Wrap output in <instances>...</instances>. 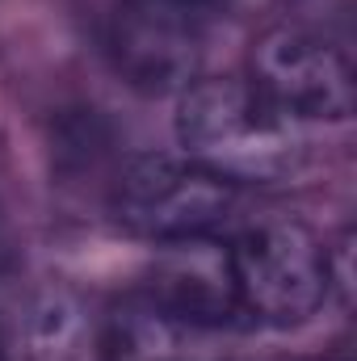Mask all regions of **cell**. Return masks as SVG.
I'll list each match as a JSON object with an SVG mask.
<instances>
[{"label":"cell","mask_w":357,"mask_h":361,"mask_svg":"<svg viewBox=\"0 0 357 361\" xmlns=\"http://www.w3.org/2000/svg\"><path fill=\"white\" fill-rule=\"evenodd\" d=\"M105 361H206V328H193L169 315L147 294H135L114 307L109 324L101 328Z\"/></svg>","instance_id":"7"},{"label":"cell","mask_w":357,"mask_h":361,"mask_svg":"<svg viewBox=\"0 0 357 361\" xmlns=\"http://www.w3.org/2000/svg\"><path fill=\"white\" fill-rule=\"evenodd\" d=\"M202 34L189 8L169 0H126L109 21V59L143 97H173L202 76Z\"/></svg>","instance_id":"5"},{"label":"cell","mask_w":357,"mask_h":361,"mask_svg":"<svg viewBox=\"0 0 357 361\" xmlns=\"http://www.w3.org/2000/svg\"><path fill=\"white\" fill-rule=\"evenodd\" d=\"M177 139L185 160L227 185H286L307 169L298 122L277 114L248 80H198L177 101Z\"/></svg>","instance_id":"1"},{"label":"cell","mask_w":357,"mask_h":361,"mask_svg":"<svg viewBox=\"0 0 357 361\" xmlns=\"http://www.w3.org/2000/svg\"><path fill=\"white\" fill-rule=\"evenodd\" d=\"M231 252V277L240 311L253 319L290 328L311 319L328 302V265L320 240L294 219H265L240 231Z\"/></svg>","instance_id":"2"},{"label":"cell","mask_w":357,"mask_h":361,"mask_svg":"<svg viewBox=\"0 0 357 361\" xmlns=\"http://www.w3.org/2000/svg\"><path fill=\"white\" fill-rule=\"evenodd\" d=\"M169 315L193 328H223L240 315V294L231 277V252L210 244L206 235L173 240L152 265V281L143 290Z\"/></svg>","instance_id":"6"},{"label":"cell","mask_w":357,"mask_h":361,"mask_svg":"<svg viewBox=\"0 0 357 361\" xmlns=\"http://www.w3.org/2000/svg\"><path fill=\"white\" fill-rule=\"evenodd\" d=\"M169 4H181V8H189V4H210V0H169Z\"/></svg>","instance_id":"10"},{"label":"cell","mask_w":357,"mask_h":361,"mask_svg":"<svg viewBox=\"0 0 357 361\" xmlns=\"http://www.w3.org/2000/svg\"><path fill=\"white\" fill-rule=\"evenodd\" d=\"M253 89L290 122H349L353 118V68L311 30L277 25L253 42Z\"/></svg>","instance_id":"4"},{"label":"cell","mask_w":357,"mask_h":361,"mask_svg":"<svg viewBox=\"0 0 357 361\" xmlns=\"http://www.w3.org/2000/svg\"><path fill=\"white\" fill-rule=\"evenodd\" d=\"M13 261V252H8V227H4V214H0V269Z\"/></svg>","instance_id":"9"},{"label":"cell","mask_w":357,"mask_h":361,"mask_svg":"<svg viewBox=\"0 0 357 361\" xmlns=\"http://www.w3.org/2000/svg\"><path fill=\"white\" fill-rule=\"evenodd\" d=\"M0 361H4V349H0Z\"/></svg>","instance_id":"11"},{"label":"cell","mask_w":357,"mask_h":361,"mask_svg":"<svg viewBox=\"0 0 357 361\" xmlns=\"http://www.w3.org/2000/svg\"><path fill=\"white\" fill-rule=\"evenodd\" d=\"M21 341H25V361H105L92 311L80 294L63 286H47L30 298Z\"/></svg>","instance_id":"8"},{"label":"cell","mask_w":357,"mask_h":361,"mask_svg":"<svg viewBox=\"0 0 357 361\" xmlns=\"http://www.w3.org/2000/svg\"><path fill=\"white\" fill-rule=\"evenodd\" d=\"M236 206V185L177 156H139L109 193L114 219L143 240L173 244L214 231Z\"/></svg>","instance_id":"3"}]
</instances>
